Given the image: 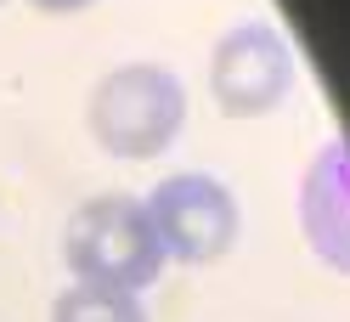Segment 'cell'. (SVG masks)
Masks as SVG:
<instances>
[{
    "mask_svg": "<svg viewBox=\"0 0 350 322\" xmlns=\"http://www.w3.org/2000/svg\"><path fill=\"white\" fill-rule=\"evenodd\" d=\"M62 260H68L74 283H102L136 294L164 271V243L152 226L147 204L124 198V192H102V198L79 204L62 232Z\"/></svg>",
    "mask_w": 350,
    "mask_h": 322,
    "instance_id": "6da1fadb",
    "label": "cell"
},
{
    "mask_svg": "<svg viewBox=\"0 0 350 322\" xmlns=\"http://www.w3.org/2000/svg\"><path fill=\"white\" fill-rule=\"evenodd\" d=\"M187 124V91L170 68L124 62L102 74L91 91V131L113 159H152L181 136Z\"/></svg>",
    "mask_w": 350,
    "mask_h": 322,
    "instance_id": "7a4b0ae2",
    "label": "cell"
},
{
    "mask_svg": "<svg viewBox=\"0 0 350 322\" xmlns=\"http://www.w3.org/2000/svg\"><path fill=\"white\" fill-rule=\"evenodd\" d=\"M147 215L159 226V243H164V260H181V266H209L237 243V198L226 181L204 176V170H181L152 187Z\"/></svg>",
    "mask_w": 350,
    "mask_h": 322,
    "instance_id": "3957f363",
    "label": "cell"
},
{
    "mask_svg": "<svg viewBox=\"0 0 350 322\" xmlns=\"http://www.w3.org/2000/svg\"><path fill=\"white\" fill-rule=\"evenodd\" d=\"M294 85V51L271 23H237L215 40L209 57V91L232 119H254L288 96Z\"/></svg>",
    "mask_w": 350,
    "mask_h": 322,
    "instance_id": "277c9868",
    "label": "cell"
},
{
    "mask_svg": "<svg viewBox=\"0 0 350 322\" xmlns=\"http://www.w3.org/2000/svg\"><path fill=\"white\" fill-rule=\"evenodd\" d=\"M305 243L334 271H350V142H327L299 181Z\"/></svg>",
    "mask_w": 350,
    "mask_h": 322,
    "instance_id": "5b68a950",
    "label": "cell"
},
{
    "mask_svg": "<svg viewBox=\"0 0 350 322\" xmlns=\"http://www.w3.org/2000/svg\"><path fill=\"white\" fill-rule=\"evenodd\" d=\"M51 322H147L142 299L124 289H102V283H74L57 294Z\"/></svg>",
    "mask_w": 350,
    "mask_h": 322,
    "instance_id": "8992f818",
    "label": "cell"
},
{
    "mask_svg": "<svg viewBox=\"0 0 350 322\" xmlns=\"http://www.w3.org/2000/svg\"><path fill=\"white\" fill-rule=\"evenodd\" d=\"M34 6H46V12H74V6H91V0H34Z\"/></svg>",
    "mask_w": 350,
    "mask_h": 322,
    "instance_id": "52a82bcc",
    "label": "cell"
}]
</instances>
